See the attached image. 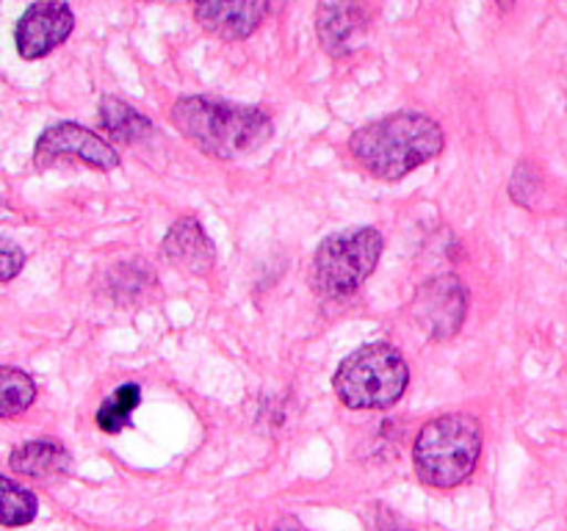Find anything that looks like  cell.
<instances>
[{"instance_id":"obj_17","label":"cell","mask_w":567,"mask_h":531,"mask_svg":"<svg viewBox=\"0 0 567 531\" xmlns=\"http://www.w3.org/2000/svg\"><path fill=\"white\" fill-rule=\"evenodd\" d=\"M150 274L147 269H144L142 263H116V269L109 271V282H105V288H109V296L114 299H122L120 293L125 291L127 299H136L138 293L147 291L150 288Z\"/></svg>"},{"instance_id":"obj_18","label":"cell","mask_w":567,"mask_h":531,"mask_svg":"<svg viewBox=\"0 0 567 531\" xmlns=\"http://www.w3.org/2000/svg\"><path fill=\"white\" fill-rule=\"evenodd\" d=\"M509 194H513V199L518 205L535 202V197L540 194V177H537L535 166L526 164V160L524 164H518L513 180H509Z\"/></svg>"},{"instance_id":"obj_6","label":"cell","mask_w":567,"mask_h":531,"mask_svg":"<svg viewBox=\"0 0 567 531\" xmlns=\"http://www.w3.org/2000/svg\"><path fill=\"white\" fill-rule=\"evenodd\" d=\"M468 285L457 274H437L419 285L410 302V319L430 341H449L468 315Z\"/></svg>"},{"instance_id":"obj_10","label":"cell","mask_w":567,"mask_h":531,"mask_svg":"<svg viewBox=\"0 0 567 531\" xmlns=\"http://www.w3.org/2000/svg\"><path fill=\"white\" fill-rule=\"evenodd\" d=\"M271 6L266 0H208L194 6L199 25L225 42H241L258 31Z\"/></svg>"},{"instance_id":"obj_19","label":"cell","mask_w":567,"mask_h":531,"mask_svg":"<svg viewBox=\"0 0 567 531\" xmlns=\"http://www.w3.org/2000/svg\"><path fill=\"white\" fill-rule=\"evenodd\" d=\"M363 523L365 531H413L404 523L402 514H396L385 503H371V507H365Z\"/></svg>"},{"instance_id":"obj_16","label":"cell","mask_w":567,"mask_h":531,"mask_svg":"<svg viewBox=\"0 0 567 531\" xmlns=\"http://www.w3.org/2000/svg\"><path fill=\"white\" fill-rule=\"evenodd\" d=\"M39 501L31 490L14 485L9 476L0 479V520H3L6 529H14V525H25L37 518Z\"/></svg>"},{"instance_id":"obj_1","label":"cell","mask_w":567,"mask_h":531,"mask_svg":"<svg viewBox=\"0 0 567 531\" xmlns=\"http://www.w3.org/2000/svg\"><path fill=\"white\" fill-rule=\"evenodd\" d=\"M446 147V133L421 111H396L358 127L349 138L352 158L377 180L396 183L437 158Z\"/></svg>"},{"instance_id":"obj_3","label":"cell","mask_w":567,"mask_h":531,"mask_svg":"<svg viewBox=\"0 0 567 531\" xmlns=\"http://www.w3.org/2000/svg\"><path fill=\"white\" fill-rule=\"evenodd\" d=\"M482 454V424L474 415H437L421 426L413 446L419 479L435 490H452L474 473Z\"/></svg>"},{"instance_id":"obj_14","label":"cell","mask_w":567,"mask_h":531,"mask_svg":"<svg viewBox=\"0 0 567 531\" xmlns=\"http://www.w3.org/2000/svg\"><path fill=\"white\" fill-rule=\"evenodd\" d=\"M33 398H37V385H33L31 374L3 365L0 368V415L14 418L31 407Z\"/></svg>"},{"instance_id":"obj_13","label":"cell","mask_w":567,"mask_h":531,"mask_svg":"<svg viewBox=\"0 0 567 531\" xmlns=\"http://www.w3.org/2000/svg\"><path fill=\"white\" fill-rule=\"evenodd\" d=\"M100 125L114 142L138 144L153 136V122L120 97L100 100Z\"/></svg>"},{"instance_id":"obj_11","label":"cell","mask_w":567,"mask_h":531,"mask_svg":"<svg viewBox=\"0 0 567 531\" xmlns=\"http://www.w3.org/2000/svg\"><path fill=\"white\" fill-rule=\"evenodd\" d=\"M161 252H164V258L175 269L194 277L210 274V269L216 266L214 241H210L208 232L203 230V225L194 216L177 219L169 227V232L164 236V243H161Z\"/></svg>"},{"instance_id":"obj_2","label":"cell","mask_w":567,"mask_h":531,"mask_svg":"<svg viewBox=\"0 0 567 531\" xmlns=\"http://www.w3.org/2000/svg\"><path fill=\"white\" fill-rule=\"evenodd\" d=\"M172 125L216 160H236L255 153L275 136V122L258 105L214 97H183L172 105Z\"/></svg>"},{"instance_id":"obj_20","label":"cell","mask_w":567,"mask_h":531,"mask_svg":"<svg viewBox=\"0 0 567 531\" xmlns=\"http://www.w3.org/2000/svg\"><path fill=\"white\" fill-rule=\"evenodd\" d=\"M0 254H3V266H0V280L11 282L17 274H20L22 266H25V252H22V249L17 247L14 241H9V238H6L3 247H0Z\"/></svg>"},{"instance_id":"obj_21","label":"cell","mask_w":567,"mask_h":531,"mask_svg":"<svg viewBox=\"0 0 567 531\" xmlns=\"http://www.w3.org/2000/svg\"><path fill=\"white\" fill-rule=\"evenodd\" d=\"M271 531H308V529H305L297 518H282L277 520V525Z\"/></svg>"},{"instance_id":"obj_8","label":"cell","mask_w":567,"mask_h":531,"mask_svg":"<svg viewBox=\"0 0 567 531\" xmlns=\"http://www.w3.org/2000/svg\"><path fill=\"white\" fill-rule=\"evenodd\" d=\"M72 28H75V14L61 0L31 3L17 20V53L28 61L42 59L70 39Z\"/></svg>"},{"instance_id":"obj_4","label":"cell","mask_w":567,"mask_h":531,"mask_svg":"<svg viewBox=\"0 0 567 531\" xmlns=\"http://www.w3.org/2000/svg\"><path fill=\"white\" fill-rule=\"evenodd\" d=\"M410 368L391 343H365L354 348L332 376L336 396L352 409H388L404 396Z\"/></svg>"},{"instance_id":"obj_9","label":"cell","mask_w":567,"mask_h":531,"mask_svg":"<svg viewBox=\"0 0 567 531\" xmlns=\"http://www.w3.org/2000/svg\"><path fill=\"white\" fill-rule=\"evenodd\" d=\"M369 9L360 3H321L316 9V33L332 59H347L363 44Z\"/></svg>"},{"instance_id":"obj_12","label":"cell","mask_w":567,"mask_h":531,"mask_svg":"<svg viewBox=\"0 0 567 531\" xmlns=\"http://www.w3.org/2000/svg\"><path fill=\"white\" fill-rule=\"evenodd\" d=\"M9 465L14 473L28 476V479H50L72 468V454L53 437H39V440L17 446L9 454Z\"/></svg>"},{"instance_id":"obj_7","label":"cell","mask_w":567,"mask_h":531,"mask_svg":"<svg viewBox=\"0 0 567 531\" xmlns=\"http://www.w3.org/2000/svg\"><path fill=\"white\" fill-rule=\"evenodd\" d=\"M61 160H78V164H86L100 171H111L120 166L116 149L78 122H59L37 138V147H33L37 169H50Z\"/></svg>"},{"instance_id":"obj_15","label":"cell","mask_w":567,"mask_h":531,"mask_svg":"<svg viewBox=\"0 0 567 531\" xmlns=\"http://www.w3.org/2000/svg\"><path fill=\"white\" fill-rule=\"evenodd\" d=\"M142 402V387L127 382V385H120L97 409V426L109 435H116L127 426V418H131L133 409Z\"/></svg>"},{"instance_id":"obj_5","label":"cell","mask_w":567,"mask_h":531,"mask_svg":"<svg viewBox=\"0 0 567 531\" xmlns=\"http://www.w3.org/2000/svg\"><path fill=\"white\" fill-rule=\"evenodd\" d=\"M382 232L377 227H352L321 241L313 260V282L327 299H347L363 285L382 258Z\"/></svg>"}]
</instances>
